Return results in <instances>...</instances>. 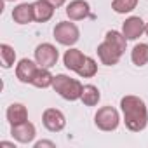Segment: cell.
Wrapping results in <instances>:
<instances>
[{"instance_id":"1","label":"cell","mask_w":148,"mask_h":148,"mask_svg":"<svg viewBox=\"0 0 148 148\" xmlns=\"http://www.w3.org/2000/svg\"><path fill=\"white\" fill-rule=\"evenodd\" d=\"M120 108L124 115V124L129 131L139 132L148 124V110L141 98L138 96H124L120 99Z\"/></svg>"},{"instance_id":"2","label":"cell","mask_w":148,"mask_h":148,"mask_svg":"<svg viewBox=\"0 0 148 148\" xmlns=\"http://www.w3.org/2000/svg\"><path fill=\"white\" fill-rule=\"evenodd\" d=\"M125 45H127V38L124 37L122 32H117V30L106 32L105 40L98 45V56L101 63L106 66L117 64L125 51Z\"/></svg>"},{"instance_id":"3","label":"cell","mask_w":148,"mask_h":148,"mask_svg":"<svg viewBox=\"0 0 148 148\" xmlns=\"http://www.w3.org/2000/svg\"><path fill=\"white\" fill-rule=\"evenodd\" d=\"M52 87H54V91L61 98H64L68 101H77V99H80L82 91H84V86L77 79H71V77L64 75V73H59V75L54 77Z\"/></svg>"},{"instance_id":"4","label":"cell","mask_w":148,"mask_h":148,"mask_svg":"<svg viewBox=\"0 0 148 148\" xmlns=\"http://www.w3.org/2000/svg\"><path fill=\"white\" fill-rule=\"evenodd\" d=\"M94 124L98 125V129L110 132V131H115V129L119 127V124H120V115H119V112H117L113 106H103V108H99V110L96 112V115H94Z\"/></svg>"},{"instance_id":"5","label":"cell","mask_w":148,"mask_h":148,"mask_svg":"<svg viewBox=\"0 0 148 148\" xmlns=\"http://www.w3.org/2000/svg\"><path fill=\"white\" fill-rule=\"evenodd\" d=\"M80 37V32L77 28L75 23H70V21H61L56 25L54 28V38L61 44V45H73V44H77Z\"/></svg>"},{"instance_id":"6","label":"cell","mask_w":148,"mask_h":148,"mask_svg":"<svg viewBox=\"0 0 148 148\" xmlns=\"http://www.w3.org/2000/svg\"><path fill=\"white\" fill-rule=\"evenodd\" d=\"M58 58H59L58 49H56L52 44H49V42L40 44V45H37V49H35V61H37L38 66H42V68H52V66L58 63Z\"/></svg>"},{"instance_id":"7","label":"cell","mask_w":148,"mask_h":148,"mask_svg":"<svg viewBox=\"0 0 148 148\" xmlns=\"http://www.w3.org/2000/svg\"><path fill=\"white\" fill-rule=\"evenodd\" d=\"M42 122H44L45 129L51 132H59L66 125V119H64L63 112H59L58 108H47L42 115Z\"/></svg>"},{"instance_id":"8","label":"cell","mask_w":148,"mask_h":148,"mask_svg":"<svg viewBox=\"0 0 148 148\" xmlns=\"http://www.w3.org/2000/svg\"><path fill=\"white\" fill-rule=\"evenodd\" d=\"M145 28H146V23L139 16H131V18H127L124 21L122 33H124V37L127 40H136L145 33Z\"/></svg>"},{"instance_id":"9","label":"cell","mask_w":148,"mask_h":148,"mask_svg":"<svg viewBox=\"0 0 148 148\" xmlns=\"http://www.w3.org/2000/svg\"><path fill=\"white\" fill-rule=\"evenodd\" d=\"M11 134H12V138H14L16 141H19V143H23V145H28V143H32V141L35 139L37 131H35V125H33L32 122L25 120V122H21V124L11 125Z\"/></svg>"},{"instance_id":"10","label":"cell","mask_w":148,"mask_h":148,"mask_svg":"<svg viewBox=\"0 0 148 148\" xmlns=\"http://www.w3.org/2000/svg\"><path fill=\"white\" fill-rule=\"evenodd\" d=\"M38 68H40L38 63H33L32 59H21L18 63V66H16V77L23 84H32V80H33Z\"/></svg>"},{"instance_id":"11","label":"cell","mask_w":148,"mask_h":148,"mask_svg":"<svg viewBox=\"0 0 148 148\" xmlns=\"http://www.w3.org/2000/svg\"><path fill=\"white\" fill-rule=\"evenodd\" d=\"M91 14V7L86 0H73L66 5V16L71 19V21H80V19H86L89 18Z\"/></svg>"},{"instance_id":"12","label":"cell","mask_w":148,"mask_h":148,"mask_svg":"<svg viewBox=\"0 0 148 148\" xmlns=\"http://www.w3.org/2000/svg\"><path fill=\"white\" fill-rule=\"evenodd\" d=\"M54 5L51 2H47V0H37V2H33V14H35V21L38 23H45L52 18L54 14Z\"/></svg>"},{"instance_id":"13","label":"cell","mask_w":148,"mask_h":148,"mask_svg":"<svg viewBox=\"0 0 148 148\" xmlns=\"http://www.w3.org/2000/svg\"><path fill=\"white\" fill-rule=\"evenodd\" d=\"M12 19L18 23V25H28L35 19V14H33V4H19L14 7L12 11Z\"/></svg>"},{"instance_id":"14","label":"cell","mask_w":148,"mask_h":148,"mask_svg":"<svg viewBox=\"0 0 148 148\" xmlns=\"http://www.w3.org/2000/svg\"><path fill=\"white\" fill-rule=\"evenodd\" d=\"M84 59H86V56H84L79 49H68V51L64 52V56H63L64 66H66L68 70H71V71H79V68L82 66Z\"/></svg>"},{"instance_id":"15","label":"cell","mask_w":148,"mask_h":148,"mask_svg":"<svg viewBox=\"0 0 148 148\" xmlns=\"http://www.w3.org/2000/svg\"><path fill=\"white\" fill-rule=\"evenodd\" d=\"M7 120L11 125H16V124H21L25 120H28V110L25 105L21 103H12L9 108H7Z\"/></svg>"},{"instance_id":"16","label":"cell","mask_w":148,"mask_h":148,"mask_svg":"<svg viewBox=\"0 0 148 148\" xmlns=\"http://www.w3.org/2000/svg\"><path fill=\"white\" fill-rule=\"evenodd\" d=\"M52 82H54V75L49 71V68H42V66L37 70L35 77H33V80H32V84H33L35 87H38V89L51 87Z\"/></svg>"},{"instance_id":"17","label":"cell","mask_w":148,"mask_h":148,"mask_svg":"<svg viewBox=\"0 0 148 148\" xmlns=\"http://www.w3.org/2000/svg\"><path fill=\"white\" fill-rule=\"evenodd\" d=\"M101 99V94H99V89L92 84L89 86H84V91H82V96H80V101L86 105V106H94L98 105Z\"/></svg>"},{"instance_id":"18","label":"cell","mask_w":148,"mask_h":148,"mask_svg":"<svg viewBox=\"0 0 148 148\" xmlns=\"http://www.w3.org/2000/svg\"><path fill=\"white\" fill-rule=\"evenodd\" d=\"M131 59L136 66L148 64V44H136L131 51Z\"/></svg>"},{"instance_id":"19","label":"cell","mask_w":148,"mask_h":148,"mask_svg":"<svg viewBox=\"0 0 148 148\" xmlns=\"http://www.w3.org/2000/svg\"><path fill=\"white\" fill-rule=\"evenodd\" d=\"M77 73H79L80 77H84V79H91V77H94L96 73H98V63L92 58L86 56V59H84V63H82V66L79 68Z\"/></svg>"},{"instance_id":"20","label":"cell","mask_w":148,"mask_h":148,"mask_svg":"<svg viewBox=\"0 0 148 148\" xmlns=\"http://www.w3.org/2000/svg\"><path fill=\"white\" fill-rule=\"evenodd\" d=\"M139 0H113L112 2V9L117 12V14H127V12H132L136 9Z\"/></svg>"},{"instance_id":"21","label":"cell","mask_w":148,"mask_h":148,"mask_svg":"<svg viewBox=\"0 0 148 148\" xmlns=\"http://www.w3.org/2000/svg\"><path fill=\"white\" fill-rule=\"evenodd\" d=\"M0 58H2V66L4 68H11L16 61V51L14 47H11L9 44H2L0 45Z\"/></svg>"},{"instance_id":"22","label":"cell","mask_w":148,"mask_h":148,"mask_svg":"<svg viewBox=\"0 0 148 148\" xmlns=\"http://www.w3.org/2000/svg\"><path fill=\"white\" fill-rule=\"evenodd\" d=\"M42 146L56 148V143H54V141H47V139H42V141H37V143H35V148H42Z\"/></svg>"},{"instance_id":"23","label":"cell","mask_w":148,"mask_h":148,"mask_svg":"<svg viewBox=\"0 0 148 148\" xmlns=\"http://www.w3.org/2000/svg\"><path fill=\"white\" fill-rule=\"evenodd\" d=\"M47 2H51V4H52L54 7H61V5H63V4L66 2V0H47Z\"/></svg>"},{"instance_id":"24","label":"cell","mask_w":148,"mask_h":148,"mask_svg":"<svg viewBox=\"0 0 148 148\" xmlns=\"http://www.w3.org/2000/svg\"><path fill=\"white\" fill-rule=\"evenodd\" d=\"M145 33L148 35V23H146V28H145Z\"/></svg>"},{"instance_id":"25","label":"cell","mask_w":148,"mask_h":148,"mask_svg":"<svg viewBox=\"0 0 148 148\" xmlns=\"http://www.w3.org/2000/svg\"><path fill=\"white\" fill-rule=\"evenodd\" d=\"M5 2H12V0H5Z\"/></svg>"}]
</instances>
